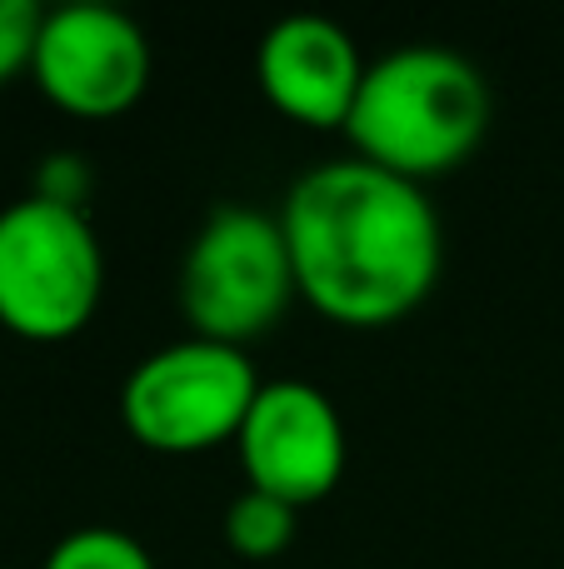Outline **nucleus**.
Masks as SVG:
<instances>
[{"mask_svg": "<svg viewBox=\"0 0 564 569\" xmlns=\"http://www.w3.org/2000/svg\"><path fill=\"white\" fill-rule=\"evenodd\" d=\"M235 445L250 490H265L295 510L325 500L345 475V425L330 395L310 380L260 385Z\"/></svg>", "mask_w": 564, "mask_h": 569, "instance_id": "obj_7", "label": "nucleus"}, {"mask_svg": "<svg viewBox=\"0 0 564 569\" xmlns=\"http://www.w3.org/2000/svg\"><path fill=\"white\" fill-rule=\"evenodd\" d=\"M280 230L295 290L350 330L400 325L430 300L445 266L440 216L425 186L360 156L305 170L285 196Z\"/></svg>", "mask_w": 564, "mask_h": 569, "instance_id": "obj_1", "label": "nucleus"}, {"mask_svg": "<svg viewBox=\"0 0 564 569\" xmlns=\"http://www.w3.org/2000/svg\"><path fill=\"white\" fill-rule=\"evenodd\" d=\"M490 130V86L445 46H400L370 60L345 136L360 160L425 186L465 166Z\"/></svg>", "mask_w": 564, "mask_h": 569, "instance_id": "obj_2", "label": "nucleus"}, {"mask_svg": "<svg viewBox=\"0 0 564 569\" xmlns=\"http://www.w3.org/2000/svg\"><path fill=\"white\" fill-rule=\"evenodd\" d=\"M255 395L260 380L245 350L190 335L125 375L120 420L155 455H200L235 440Z\"/></svg>", "mask_w": 564, "mask_h": 569, "instance_id": "obj_5", "label": "nucleus"}, {"mask_svg": "<svg viewBox=\"0 0 564 569\" xmlns=\"http://www.w3.org/2000/svg\"><path fill=\"white\" fill-rule=\"evenodd\" d=\"M40 20L46 10L36 0H0V86L16 80L20 70H30L40 40Z\"/></svg>", "mask_w": 564, "mask_h": 569, "instance_id": "obj_11", "label": "nucleus"}, {"mask_svg": "<svg viewBox=\"0 0 564 569\" xmlns=\"http://www.w3.org/2000/svg\"><path fill=\"white\" fill-rule=\"evenodd\" d=\"M105 290V256L80 206L50 196L0 210V325L20 340L60 345L90 325Z\"/></svg>", "mask_w": 564, "mask_h": 569, "instance_id": "obj_3", "label": "nucleus"}, {"mask_svg": "<svg viewBox=\"0 0 564 569\" xmlns=\"http://www.w3.org/2000/svg\"><path fill=\"white\" fill-rule=\"evenodd\" d=\"M40 569H155V560L135 535L110 530V525H85V530H70Z\"/></svg>", "mask_w": 564, "mask_h": 569, "instance_id": "obj_10", "label": "nucleus"}, {"mask_svg": "<svg viewBox=\"0 0 564 569\" xmlns=\"http://www.w3.org/2000/svg\"><path fill=\"white\" fill-rule=\"evenodd\" d=\"M30 76L50 106L80 120L125 116L150 86V40L115 6H60L40 20Z\"/></svg>", "mask_w": 564, "mask_h": 569, "instance_id": "obj_6", "label": "nucleus"}, {"mask_svg": "<svg viewBox=\"0 0 564 569\" xmlns=\"http://www.w3.org/2000/svg\"><path fill=\"white\" fill-rule=\"evenodd\" d=\"M365 70L355 36L330 16L275 20L255 50V80L265 100L310 130H345Z\"/></svg>", "mask_w": 564, "mask_h": 569, "instance_id": "obj_8", "label": "nucleus"}, {"mask_svg": "<svg viewBox=\"0 0 564 569\" xmlns=\"http://www.w3.org/2000/svg\"><path fill=\"white\" fill-rule=\"evenodd\" d=\"M295 295L280 216L255 206H215L180 260V310L200 340L245 350L275 330Z\"/></svg>", "mask_w": 564, "mask_h": 569, "instance_id": "obj_4", "label": "nucleus"}, {"mask_svg": "<svg viewBox=\"0 0 564 569\" xmlns=\"http://www.w3.org/2000/svg\"><path fill=\"white\" fill-rule=\"evenodd\" d=\"M225 545L240 555V560H280V555L295 545V505L275 500L265 490H240L235 500L225 505Z\"/></svg>", "mask_w": 564, "mask_h": 569, "instance_id": "obj_9", "label": "nucleus"}]
</instances>
